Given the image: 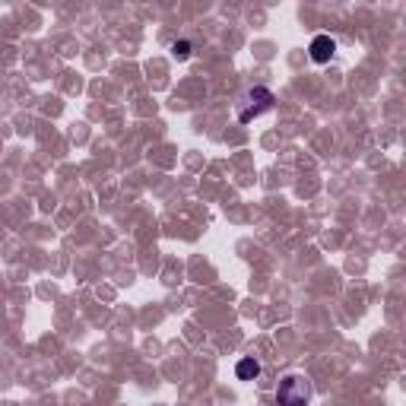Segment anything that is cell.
I'll return each instance as SVG.
<instances>
[{"instance_id": "3957f363", "label": "cell", "mask_w": 406, "mask_h": 406, "mask_svg": "<svg viewBox=\"0 0 406 406\" xmlns=\"http://www.w3.org/2000/svg\"><path fill=\"white\" fill-rule=\"evenodd\" d=\"M334 51H336V42L330 35H314L308 45V54L314 64H327V60L334 57Z\"/></svg>"}, {"instance_id": "5b68a950", "label": "cell", "mask_w": 406, "mask_h": 406, "mask_svg": "<svg viewBox=\"0 0 406 406\" xmlns=\"http://www.w3.org/2000/svg\"><path fill=\"white\" fill-rule=\"evenodd\" d=\"M172 54H175V57H178V60H187V57H191V54H194V45L187 42V38H178V42L172 45Z\"/></svg>"}, {"instance_id": "6da1fadb", "label": "cell", "mask_w": 406, "mask_h": 406, "mask_svg": "<svg viewBox=\"0 0 406 406\" xmlns=\"http://www.w3.org/2000/svg\"><path fill=\"white\" fill-rule=\"evenodd\" d=\"M273 105H276V96H273V92H270L267 86H254V89H248L245 96L238 99V108H235V118H238V124H251L254 118L267 114Z\"/></svg>"}, {"instance_id": "7a4b0ae2", "label": "cell", "mask_w": 406, "mask_h": 406, "mask_svg": "<svg viewBox=\"0 0 406 406\" xmlns=\"http://www.w3.org/2000/svg\"><path fill=\"white\" fill-rule=\"evenodd\" d=\"M276 403L280 406H308L311 403V381L299 371L280 378V388H276Z\"/></svg>"}, {"instance_id": "277c9868", "label": "cell", "mask_w": 406, "mask_h": 406, "mask_svg": "<svg viewBox=\"0 0 406 406\" xmlns=\"http://www.w3.org/2000/svg\"><path fill=\"white\" fill-rule=\"evenodd\" d=\"M235 375H238L241 381H254V378L260 375V362H257V358H251V356L241 358V362L235 365Z\"/></svg>"}]
</instances>
